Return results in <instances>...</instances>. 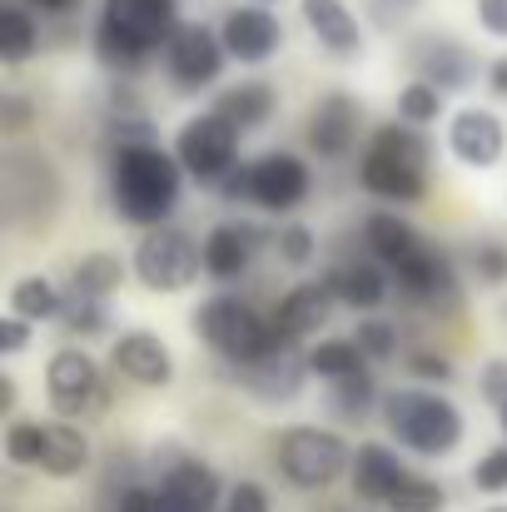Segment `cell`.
Listing matches in <instances>:
<instances>
[{
  "mask_svg": "<svg viewBox=\"0 0 507 512\" xmlns=\"http://www.w3.org/2000/svg\"><path fill=\"white\" fill-rule=\"evenodd\" d=\"M383 428L393 443L423 458H443L463 443V413L433 388H393L383 398Z\"/></svg>",
  "mask_w": 507,
  "mask_h": 512,
  "instance_id": "obj_4",
  "label": "cell"
},
{
  "mask_svg": "<svg viewBox=\"0 0 507 512\" xmlns=\"http://www.w3.org/2000/svg\"><path fill=\"white\" fill-rule=\"evenodd\" d=\"M90 468V438L75 423H45V453H40V473L50 478H75Z\"/></svg>",
  "mask_w": 507,
  "mask_h": 512,
  "instance_id": "obj_26",
  "label": "cell"
},
{
  "mask_svg": "<svg viewBox=\"0 0 507 512\" xmlns=\"http://www.w3.org/2000/svg\"><path fill=\"white\" fill-rule=\"evenodd\" d=\"M155 493H160V512H214L219 498H224L219 473L204 468V463H194V458H179L160 478Z\"/></svg>",
  "mask_w": 507,
  "mask_h": 512,
  "instance_id": "obj_19",
  "label": "cell"
},
{
  "mask_svg": "<svg viewBox=\"0 0 507 512\" xmlns=\"http://www.w3.org/2000/svg\"><path fill=\"white\" fill-rule=\"evenodd\" d=\"M363 244H368L373 259L388 264V269H398V264H408L418 249H428L423 234H418L408 219H398V214H368V219H363Z\"/></svg>",
  "mask_w": 507,
  "mask_h": 512,
  "instance_id": "obj_25",
  "label": "cell"
},
{
  "mask_svg": "<svg viewBox=\"0 0 507 512\" xmlns=\"http://www.w3.org/2000/svg\"><path fill=\"white\" fill-rule=\"evenodd\" d=\"M224 60H229L224 35L209 30V25H199V20L179 25L165 45V70L179 90H204V85H214L219 70H224Z\"/></svg>",
  "mask_w": 507,
  "mask_h": 512,
  "instance_id": "obj_9",
  "label": "cell"
},
{
  "mask_svg": "<svg viewBox=\"0 0 507 512\" xmlns=\"http://www.w3.org/2000/svg\"><path fill=\"white\" fill-rule=\"evenodd\" d=\"M120 284H125V264H120L115 254H85V259H75V269H70V289L95 294V299H110Z\"/></svg>",
  "mask_w": 507,
  "mask_h": 512,
  "instance_id": "obj_32",
  "label": "cell"
},
{
  "mask_svg": "<svg viewBox=\"0 0 507 512\" xmlns=\"http://www.w3.org/2000/svg\"><path fill=\"white\" fill-rule=\"evenodd\" d=\"M358 184L388 204H418L428 189V140L413 125H383L358 155Z\"/></svg>",
  "mask_w": 507,
  "mask_h": 512,
  "instance_id": "obj_2",
  "label": "cell"
},
{
  "mask_svg": "<svg viewBox=\"0 0 507 512\" xmlns=\"http://www.w3.org/2000/svg\"><path fill=\"white\" fill-rule=\"evenodd\" d=\"M179 0H105L100 25H95V50L105 65L135 70L145 65L169 35L179 30Z\"/></svg>",
  "mask_w": 507,
  "mask_h": 512,
  "instance_id": "obj_3",
  "label": "cell"
},
{
  "mask_svg": "<svg viewBox=\"0 0 507 512\" xmlns=\"http://www.w3.org/2000/svg\"><path fill=\"white\" fill-rule=\"evenodd\" d=\"M194 334L209 343L224 363H234V368H249L269 343L279 339L274 324L249 299H239V294H209L194 309Z\"/></svg>",
  "mask_w": 507,
  "mask_h": 512,
  "instance_id": "obj_5",
  "label": "cell"
},
{
  "mask_svg": "<svg viewBox=\"0 0 507 512\" xmlns=\"http://www.w3.org/2000/svg\"><path fill=\"white\" fill-rule=\"evenodd\" d=\"M353 493L363 498V503H393V493L413 478L408 468H403V458L393 453V448H383V443H363L358 453H353Z\"/></svg>",
  "mask_w": 507,
  "mask_h": 512,
  "instance_id": "obj_22",
  "label": "cell"
},
{
  "mask_svg": "<svg viewBox=\"0 0 507 512\" xmlns=\"http://www.w3.org/2000/svg\"><path fill=\"white\" fill-rule=\"evenodd\" d=\"M219 35H224V50H229L239 65H264V60H274V55L284 50V25H279V15L264 10V5H234V10L224 15Z\"/></svg>",
  "mask_w": 507,
  "mask_h": 512,
  "instance_id": "obj_14",
  "label": "cell"
},
{
  "mask_svg": "<svg viewBox=\"0 0 507 512\" xmlns=\"http://www.w3.org/2000/svg\"><path fill=\"white\" fill-rule=\"evenodd\" d=\"M329 284H334L338 304H348V309H378L393 289L378 264H343V269L329 274Z\"/></svg>",
  "mask_w": 507,
  "mask_h": 512,
  "instance_id": "obj_27",
  "label": "cell"
},
{
  "mask_svg": "<svg viewBox=\"0 0 507 512\" xmlns=\"http://www.w3.org/2000/svg\"><path fill=\"white\" fill-rule=\"evenodd\" d=\"M239 378H244V388H249L254 398L284 408V403H294V398L304 393V383H309V353H299L294 339H274L249 368H239Z\"/></svg>",
  "mask_w": 507,
  "mask_h": 512,
  "instance_id": "obj_10",
  "label": "cell"
},
{
  "mask_svg": "<svg viewBox=\"0 0 507 512\" xmlns=\"http://www.w3.org/2000/svg\"><path fill=\"white\" fill-rule=\"evenodd\" d=\"M35 45H40L35 15H30L20 0H5V5H0V60H5V65H20V60L35 55Z\"/></svg>",
  "mask_w": 507,
  "mask_h": 512,
  "instance_id": "obj_28",
  "label": "cell"
},
{
  "mask_svg": "<svg viewBox=\"0 0 507 512\" xmlns=\"http://www.w3.org/2000/svg\"><path fill=\"white\" fill-rule=\"evenodd\" d=\"M60 304L65 294L45 279V274H25L10 284V314L30 319V324H45V319H60Z\"/></svg>",
  "mask_w": 507,
  "mask_h": 512,
  "instance_id": "obj_29",
  "label": "cell"
},
{
  "mask_svg": "<svg viewBox=\"0 0 507 512\" xmlns=\"http://www.w3.org/2000/svg\"><path fill=\"white\" fill-rule=\"evenodd\" d=\"M358 125H363V110H358L348 95H324V100L309 110V150H314L319 160L353 155Z\"/></svg>",
  "mask_w": 507,
  "mask_h": 512,
  "instance_id": "obj_18",
  "label": "cell"
},
{
  "mask_svg": "<svg viewBox=\"0 0 507 512\" xmlns=\"http://www.w3.org/2000/svg\"><path fill=\"white\" fill-rule=\"evenodd\" d=\"M373 403H378V383H373V373H368V368H363V373H348V378H338V383H329V408H334V418H343V423L368 418V413H373Z\"/></svg>",
  "mask_w": 507,
  "mask_h": 512,
  "instance_id": "obj_31",
  "label": "cell"
},
{
  "mask_svg": "<svg viewBox=\"0 0 507 512\" xmlns=\"http://www.w3.org/2000/svg\"><path fill=\"white\" fill-rule=\"evenodd\" d=\"M438 110H443V90H433V85H423V80H413V85H403L398 90V120L403 125H433L438 120Z\"/></svg>",
  "mask_w": 507,
  "mask_h": 512,
  "instance_id": "obj_34",
  "label": "cell"
},
{
  "mask_svg": "<svg viewBox=\"0 0 507 512\" xmlns=\"http://www.w3.org/2000/svg\"><path fill=\"white\" fill-rule=\"evenodd\" d=\"M45 453V423H10L5 428V458L15 468H40Z\"/></svg>",
  "mask_w": 507,
  "mask_h": 512,
  "instance_id": "obj_35",
  "label": "cell"
},
{
  "mask_svg": "<svg viewBox=\"0 0 507 512\" xmlns=\"http://www.w3.org/2000/svg\"><path fill=\"white\" fill-rule=\"evenodd\" d=\"M413 10H418V0H373V20L378 25H393V20H403Z\"/></svg>",
  "mask_w": 507,
  "mask_h": 512,
  "instance_id": "obj_46",
  "label": "cell"
},
{
  "mask_svg": "<svg viewBox=\"0 0 507 512\" xmlns=\"http://www.w3.org/2000/svg\"><path fill=\"white\" fill-rule=\"evenodd\" d=\"M398 274V294L403 299H413V304H423V309H448V304H458V269H453V259L443 254V249H418L408 264H398L393 269Z\"/></svg>",
  "mask_w": 507,
  "mask_h": 512,
  "instance_id": "obj_16",
  "label": "cell"
},
{
  "mask_svg": "<svg viewBox=\"0 0 507 512\" xmlns=\"http://www.w3.org/2000/svg\"><path fill=\"white\" fill-rule=\"evenodd\" d=\"M408 368H413V378H423V383H448V378H453V363H448L443 353H413Z\"/></svg>",
  "mask_w": 507,
  "mask_h": 512,
  "instance_id": "obj_41",
  "label": "cell"
},
{
  "mask_svg": "<svg viewBox=\"0 0 507 512\" xmlns=\"http://www.w3.org/2000/svg\"><path fill=\"white\" fill-rule=\"evenodd\" d=\"M115 512H160V493L155 488H125Z\"/></svg>",
  "mask_w": 507,
  "mask_h": 512,
  "instance_id": "obj_45",
  "label": "cell"
},
{
  "mask_svg": "<svg viewBox=\"0 0 507 512\" xmlns=\"http://www.w3.org/2000/svg\"><path fill=\"white\" fill-rule=\"evenodd\" d=\"M334 304H338V294H334V284L324 279V284H299V289H289L284 299H279V309H274V334L279 339H309L314 329H324L329 324V314H334Z\"/></svg>",
  "mask_w": 507,
  "mask_h": 512,
  "instance_id": "obj_20",
  "label": "cell"
},
{
  "mask_svg": "<svg viewBox=\"0 0 507 512\" xmlns=\"http://www.w3.org/2000/svg\"><path fill=\"white\" fill-rule=\"evenodd\" d=\"M199 269H204V249H199L184 229H169V224L145 229V239H140V249H135V274H140L145 289L179 294V289L194 284Z\"/></svg>",
  "mask_w": 507,
  "mask_h": 512,
  "instance_id": "obj_7",
  "label": "cell"
},
{
  "mask_svg": "<svg viewBox=\"0 0 507 512\" xmlns=\"http://www.w3.org/2000/svg\"><path fill=\"white\" fill-rule=\"evenodd\" d=\"M299 10H304L309 35H314L334 60H353V55L363 50V25H358V15H353L343 0H299Z\"/></svg>",
  "mask_w": 507,
  "mask_h": 512,
  "instance_id": "obj_21",
  "label": "cell"
},
{
  "mask_svg": "<svg viewBox=\"0 0 507 512\" xmlns=\"http://www.w3.org/2000/svg\"><path fill=\"white\" fill-rule=\"evenodd\" d=\"M478 25H483L488 35L507 40V0H478Z\"/></svg>",
  "mask_w": 507,
  "mask_h": 512,
  "instance_id": "obj_44",
  "label": "cell"
},
{
  "mask_svg": "<svg viewBox=\"0 0 507 512\" xmlns=\"http://www.w3.org/2000/svg\"><path fill=\"white\" fill-rule=\"evenodd\" d=\"M468 264H473L478 284H488V289L507 284V244L503 239H478V244L468 249Z\"/></svg>",
  "mask_w": 507,
  "mask_h": 512,
  "instance_id": "obj_36",
  "label": "cell"
},
{
  "mask_svg": "<svg viewBox=\"0 0 507 512\" xmlns=\"http://www.w3.org/2000/svg\"><path fill=\"white\" fill-rule=\"evenodd\" d=\"M448 150L468 165V170H493L507 150V130L503 120L483 105H463L448 125Z\"/></svg>",
  "mask_w": 507,
  "mask_h": 512,
  "instance_id": "obj_15",
  "label": "cell"
},
{
  "mask_svg": "<svg viewBox=\"0 0 507 512\" xmlns=\"http://www.w3.org/2000/svg\"><path fill=\"white\" fill-rule=\"evenodd\" d=\"M353 339H358V348H363L368 363H383V358L398 353V324H388V319H363Z\"/></svg>",
  "mask_w": 507,
  "mask_h": 512,
  "instance_id": "obj_37",
  "label": "cell"
},
{
  "mask_svg": "<svg viewBox=\"0 0 507 512\" xmlns=\"http://www.w3.org/2000/svg\"><path fill=\"white\" fill-rule=\"evenodd\" d=\"M408 65H413V80L453 95V90H468L473 75H478V60L468 45H458L453 35H418L413 50H408Z\"/></svg>",
  "mask_w": 507,
  "mask_h": 512,
  "instance_id": "obj_13",
  "label": "cell"
},
{
  "mask_svg": "<svg viewBox=\"0 0 507 512\" xmlns=\"http://www.w3.org/2000/svg\"><path fill=\"white\" fill-rule=\"evenodd\" d=\"M20 5H35V10H50V15H60V10H70L75 0H20Z\"/></svg>",
  "mask_w": 507,
  "mask_h": 512,
  "instance_id": "obj_49",
  "label": "cell"
},
{
  "mask_svg": "<svg viewBox=\"0 0 507 512\" xmlns=\"http://www.w3.org/2000/svg\"><path fill=\"white\" fill-rule=\"evenodd\" d=\"M25 343H30V319L5 314V319H0V353H5V358H15Z\"/></svg>",
  "mask_w": 507,
  "mask_h": 512,
  "instance_id": "obj_42",
  "label": "cell"
},
{
  "mask_svg": "<svg viewBox=\"0 0 507 512\" xmlns=\"http://www.w3.org/2000/svg\"><path fill=\"white\" fill-rule=\"evenodd\" d=\"M25 125H30V105L10 95V100H5V130L15 135V130H25Z\"/></svg>",
  "mask_w": 507,
  "mask_h": 512,
  "instance_id": "obj_47",
  "label": "cell"
},
{
  "mask_svg": "<svg viewBox=\"0 0 507 512\" xmlns=\"http://www.w3.org/2000/svg\"><path fill=\"white\" fill-rule=\"evenodd\" d=\"M110 324V299H95V294H80V289H65V304H60V329L65 334H105Z\"/></svg>",
  "mask_w": 507,
  "mask_h": 512,
  "instance_id": "obj_33",
  "label": "cell"
},
{
  "mask_svg": "<svg viewBox=\"0 0 507 512\" xmlns=\"http://www.w3.org/2000/svg\"><path fill=\"white\" fill-rule=\"evenodd\" d=\"M274 249H279V259H284V264H294V269H304V264L319 254V244H314V229H309V224H284V229H279V239H274Z\"/></svg>",
  "mask_w": 507,
  "mask_h": 512,
  "instance_id": "obj_39",
  "label": "cell"
},
{
  "mask_svg": "<svg viewBox=\"0 0 507 512\" xmlns=\"http://www.w3.org/2000/svg\"><path fill=\"white\" fill-rule=\"evenodd\" d=\"M443 488L438 483H428V478H408L398 493H393V503L388 508L393 512H443Z\"/></svg>",
  "mask_w": 507,
  "mask_h": 512,
  "instance_id": "obj_38",
  "label": "cell"
},
{
  "mask_svg": "<svg viewBox=\"0 0 507 512\" xmlns=\"http://www.w3.org/2000/svg\"><path fill=\"white\" fill-rule=\"evenodd\" d=\"M110 368L120 378L140 383V388H165L169 378H174V353H169V343L160 334L135 329V334H120V339L110 343Z\"/></svg>",
  "mask_w": 507,
  "mask_h": 512,
  "instance_id": "obj_17",
  "label": "cell"
},
{
  "mask_svg": "<svg viewBox=\"0 0 507 512\" xmlns=\"http://www.w3.org/2000/svg\"><path fill=\"white\" fill-rule=\"evenodd\" d=\"M0 408H15V383L0 378Z\"/></svg>",
  "mask_w": 507,
  "mask_h": 512,
  "instance_id": "obj_50",
  "label": "cell"
},
{
  "mask_svg": "<svg viewBox=\"0 0 507 512\" xmlns=\"http://www.w3.org/2000/svg\"><path fill=\"white\" fill-rule=\"evenodd\" d=\"M488 90H493V95H507V55H498V60L488 65Z\"/></svg>",
  "mask_w": 507,
  "mask_h": 512,
  "instance_id": "obj_48",
  "label": "cell"
},
{
  "mask_svg": "<svg viewBox=\"0 0 507 512\" xmlns=\"http://www.w3.org/2000/svg\"><path fill=\"white\" fill-rule=\"evenodd\" d=\"M179 160L160 145H125L110 155V204L125 224L160 229L179 204Z\"/></svg>",
  "mask_w": 507,
  "mask_h": 512,
  "instance_id": "obj_1",
  "label": "cell"
},
{
  "mask_svg": "<svg viewBox=\"0 0 507 512\" xmlns=\"http://www.w3.org/2000/svg\"><path fill=\"white\" fill-rule=\"evenodd\" d=\"M498 418H503V433H507V403H503V408H498Z\"/></svg>",
  "mask_w": 507,
  "mask_h": 512,
  "instance_id": "obj_51",
  "label": "cell"
},
{
  "mask_svg": "<svg viewBox=\"0 0 507 512\" xmlns=\"http://www.w3.org/2000/svg\"><path fill=\"white\" fill-rule=\"evenodd\" d=\"M309 194V165L289 150H269L249 165V199L269 214H289L299 209Z\"/></svg>",
  "mask_w": 507,
  "mask_h": 512,
  "instance_id": "obj_12",
  "label": "cell"
},
{
  "mask_svg": "<svg viewBox=\"0 0 507 512\" xmlns=\"http://www.w3.org/2000/svg\"><path fill=\"white\" fill-rule=\"evenodd\" d=\"M478 383H483V398L503 408L507 403V358H488V368H483V378H478Z\"/></svg>",
  "mask_w": 507,
  "mask_h": 512,
  "instance_id": "obj_43",
  "label": "cell"
},
{
  "mask_svg": "<svg viewBox=\"0 0 507 512\" xmlns=\"http://www.w3.org/2000/svg\"><path fill=\"white\" fill-rule=\"evenodd\" d=\"M488 512H507V508H488Z\"/></svg>",
  "mask_w": 507,
  "mask_h": 512,
  "instance_id": "obj_52",
  "label": "cell"
},
{
  "mask_svg": "<svg viewBox=\"0 0 507 512\" xmlns=\"http://www.w3.org/2000/svg\"><path fill=\"white\" fill-rule=\"evenodd\" d=\"M174 160L194 174L199 184H219L224 174L239 165V135L209 110V115H194L179 125V140H174Z\"/></svg>",
  "mask_w": 507,
  "mask_h": 512,
  "instance_id": "obj_8",
  "label": "cell"
},
{
  "mask_svg": "<svg viewBox=\"0 0 507 512\" xmlns=\"http://www.w3.org/2000/svg\"><path fill=\"white\" fill-rule=\"evenodd\" d=\"M45 393L60 413H90L105 403V383H100V363L85 348H60L45 368Z\"/></svg>",
  "mask_w": 507,
  "mask_h": 512,
  "instance_id": "obj_11",
  "label": "cell"
},
{
  "mask_svg": "<svg viewBox=\"0 0 507 512\" xmlns=\"http://www.w3.org/2000/svg\"><path fill=\"white\" fill-rule=\"evenodd\" d=\"M279 110V95L269 90V80H244V85H229L219 100H214V115L234 130V135H249V130H264Z\"/></svg>",
  "mask_w": 507,
  "mask_h": 512,
  "instance_id": "obj_24",
  "label": "cell"
},
{
  "mask_svg": "<svg viewBox=\"0 0 507 512\" xmlns=\"http://www.w3.org/2000/svg\"><path fill=\"white\" fill-rule=\"evenodd\" d=\"M473 488L483 493H507V448H493L473 463Z\"/></svg>",
  "mask_w": 507,
  "mask_h": 512,
  "instance_id": "obj_40",
  "label": "cell"
},
{
  "mask_svg": "<svg viewBox=\"0 0 507 512\" xmlns=\"http://www.w3.org/2000/svg\"><path fill=\"white\" fill-rule=\"evenodd\" d=\"M199 249H204V274L219 284H234L254 264V229L249 224H214Z\"/></svg>",
  "mask_w": 507,
  "mask_h": 512,
  "instance_id": "obj_23",
  "label": "cell"
},
{
  "mask_svg": "<svg viewBox=\"0 0 507 512\" xmlns=\"http://www.w3.org/2000/svg\"><path fill=\"white\" fill-rule=\"evenodd\" d=\"M363 368H368V358H363L358 339H319L309 348V373L324 383H338V378L363 373Z\"/></svg>",
  "mask_w": 507,
  "mask_h": 512,
  "instance_id": "obj_30",
  "label": "cell"
},
{
  "mask_svg": "<svg viewBox=\"0 0 507 512\" xmlns=\"http://www.w3.org/2000/svg\"><path fill=\"white\" fill-rule=\"evenodd\" d=\"M348 468H353V453H348V443H343L338 433H329V428L299 423V428L279 433V473H284L294 488L319 493V488L338 483Z\"/></svg>",
  "mask_w": 507,
  "mask_h": 512,
  "instance_id": "obj_6",
  "label": "cell"
}]
</instances>
